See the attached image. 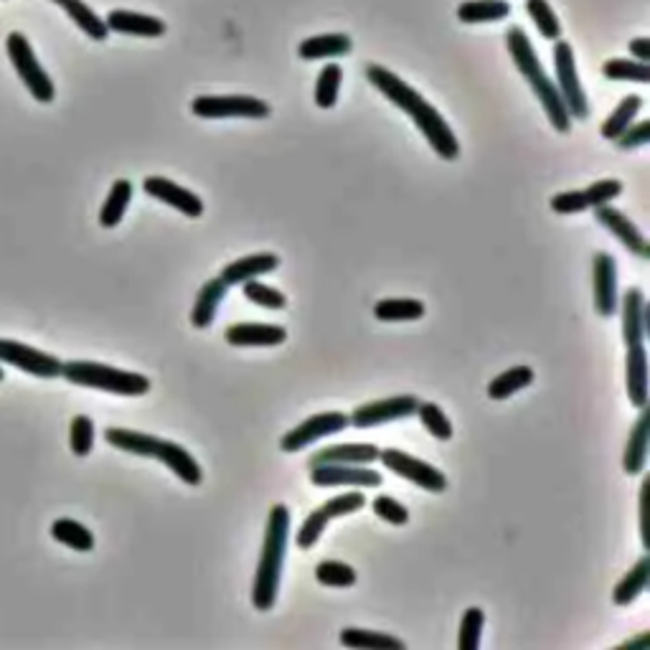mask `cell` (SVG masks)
I'll return each instance as SVG.
<instances>
[{
	"label": "cell",
	"instance_id": "1",
	"mask_svg": "<svg viewBox=\"0 0 650 650\" xmlns=\"http://www.w3.org/2000/svg\"><path fill=\"white\" fill-rule=\"evenodd\" d=\"M366 77H369V82L384 94L386 100L394 102L399 110H404L409 117H412L414 125H417L419 130H422V135L430 140V145L435 148V153L440 155V158L445 160L458 158L460 153L458 138L452 135L445 117H442L440 112H437L435 107L422 97V94L414 92L407 82H402L397 74L379 67V64H369V67H366Z\"/></svg>",
	"mask_w": 650,
	"mask_h": 650
},
{
	"label": "cell",
	"instance_id": "2",
	"mask_svg": "<svg viewBox=\"0 0 650 650\" xmlns=\"http://www.w3.org/2000/svg\"><path fill=\"white\" fill-rule=\"evenodd\" d=\"M287 531H290V511L287 506H275L267 518L265 544H262V557H259L257 577L252 587V602L257 610L267 612L277 600L280 590L282 564L287 557Z\"/></svg>",
	"mask_w": 650,
	"mask_h": 650
},
{
	"label": "cell",
	"instance_id": "3",
	"mask_svg": "<svg viewBox=\"0 0 650 650\" xmlns=\"http://www.w3.org/2000/svg\"><path fill=\"white\" fill-rule=\"evenodd\" d=\"M508 51H511L513 61H516L518 72L524 74L526 82L531 84V89L536 92L539 102L544 105L546 115H549L551 125L557 127L559 133H567L569 125H572V117H569L567 107L562 102V94H559L557 84H551V79L546 77L544 67H541L539 56H536L534 46H531L529 36H526L524 28L513 26L506 34Z\"/></svg>",
	"mask_w": 650,
	"mask_h": 650
},
{
	"label": "cell",
	"instance_id": "4",
	"mask_svg": "<svg viewBox=\"0 0 650 650\" xmlns=\"http://www.w3.org/2000/svg\"><path fill=\"white\" fill-rule=\"evenodd\" d=\"M105 440L110 442L112 447L122 452H130V455H143V458H155L163 465L173 470L183 483L188 485H199L204 480V473H201V465L188 455V450H183L178 442L171 440H160V437L145 435V432L135 430H120V427H110L105 432Z\"/></svg>",
	"mask_w": 650,
	"mask_h": 650
},
{
	"label": "cell",
	"instance_id": "5",
	"mask_svg": "<svg viewBox=\"0 0 650 650\" xmlns=\"http://www.w3.org/2000/svg\"><path fill=\"white\" fill-rule=\"evenodd\" d=\"M61 376L77 386L120 394V397H143L150 392V381L145 376L115 366L94 364V361H69L61 366Z\"/></svg>",
	"mask_w": 650,
	"mask_h": 650
},
{
	"label": "cell",
	"instance_id": "6",
	"mask_svg": "<svg viewBox=\"0 0 650 650\" xmlns=\"http://www.w3.org/2000/svg\"><path fill=\"white\" fill-rule=\"evenodd\" d=\"M6 49H8V56H11L13 69H16V74L21 77L23 87L34 94V100L41 102V105H49V102H54V97H56L54 82H51V77L44 72V67L39 64V59H36L34 49H31V44H28L26 36H23L21 31H13V34H8Z\"/></svg>",
	"mask_w": 650,
	"mask_h": 650
},
{
	"label": "cell",
	"instance_id": "7",
	"mask_svg": "<svg viewBox=\"0 0 650 650\" xmlns=\"http://www.w3.org/2000/svg\"><path fill=\"white\" fill-rule=\"evenodd\" d=\"M554 64H557V89L562 94V102L567 107L569 117L584 120V117L590 115V102H587V94H584L582 84H579L572 46L567 41H559L557 49H554Z\"/></svg>",
	"mask_w": 650,
	"mask_h": 650
},
{
	"label": "cell",
	"instance_id": "8",
	"mask_svg": "<svg viewBox=\"0 0 650 650\" xmlns=\"http://www.w3.org/2000/svg\"><path fill=\"white\" fill-rule=\"evenodd\" d=\"M193 115L206 120H221V117H262L270 115V105L247 94H229V97H196L191 105Z\"/></svg>",
	"mask_w": 650,
	"mask_h": 650
},
{
	"label": "cell",
	"instance_id": "9",
	"mask_svg": "<svg viewBox=\"0 0 650 650\" xmlns=\"http://www.w3.org/2000/svg\"><path fill=\"white\" fill-rule=\"evenodd\" d=\"M0 364H11L21 369L23 374L39 376V379H56V376H61L64 361L34 346H26V343L0 338Z\"/></svg>",
	"mask_w": 650,
	"mask_h": 650
},
{
	"label": "cell",
	"instance_id": "10",
	"mask_svg": "<svg viewBox=\"0 0 650 650\" xmlns=\"http://www.w3.org/2000/svg\"><path fill=\"white\" fill-rule=\"evenodd\" d=\"M379 460L386 465V470H392L397 473L399 478H407L409 483L419 485V488H425L430 493H442L447 491V478L440 473L437 468H432L430 463L425 460H417L412 455L402 450H381Z\"/></svg>",
	"mask_w": 650,
	"mask_h": 650
},
{
	"label": "cell",
	"instance_id": "11",
	"mask_svg": "<svg viewBox=\"0 0 650 650\" xmlns=\"http://www.w3.org/2000/svg\"><path fill=\"white\" fill-rule=\"evenodd\" d=\"M348 427V417L341 412H325L315 414V417L305 419L303 425H298L295 430L287 432L280 440V447L285 452H298L305 450L308 445H313L315 440L328 435H336V432H343Z\"/></svg>",
	"mask_w": 650,
	"mask_h": 650
},
{
	"label": "cell",
	"instance_id": "12",
	"mask_svg": "<svg viewBox=\"0 0 650 650\" xmlns=\"http://www.w3.org/2000/svg\"><path fill=\"white\" fill-rule=\"evenodd\" d=\"M417 404L419 399L412 397V394L381 399V402H371L356 409L348 422H351L353 427H359V430H369V427L386 425V422H394V419L412 417V414H417Z\"/></svg>",
	"mask_w": 650,
	"mask_h": 650
},
{
	"label": "cell",
	"instance_id": "13",
	"mask_svg": "<svg viewBox=\"0 0 650 650\" xmlns=\"http://www.w3.org/2000/svg\"><path fill=\"white\" fill-rule=\"evenodd\" d=\"M310 480L320 488L331 485H359V488H376L381 485V475L376 470L364 468V465L348 463H323L310 468Z\"/></svg>",
	"mask_w": 650,
	"mask_h": 650
},
{
	"label": "cell",
	"instance_id": "14",
	"mask_svg": "<svg viewBox=\"0 0 650 650\" xmlns=\"http://www.w3.org/2000/svg\"><path fill=\"white\" fill-rule=\"evenodd\" d=\"M143 188H145V193H148V196H153V199L163 201V204H168V206H173V209L181 211V214L193 216V219L204 214V201H201L199 196H196V193L186 191V188L178 186V183L168 181V178L150 176V178H145Z\"/></svg>",
	"mask_w": 650,
	"mask_h": 650
},
{
	"label": "cell",
	"instance_id": "15",
	"mask_svg": "<svg viewBox=\"0 0 650 650\" xmlns=\"http://www.w3.org/2000/svg\"><path fill=\"white\" fill-rule=\"evenodd\" d=\"M650 328V313L645 295L638 287H630L623 298V338L628 346H643Z\"/></svg>",
	"mask_w": 650,
	"mask_h": 650
},
{
	"label": "cell",
	"instance_id": "16",
	"mask_svg": "<svg viewBox=\"0 0 650 650\" xmlns=\"http://www.w3.org/2000/svg\"><path fill=\"white\" fill-rule=\"evenodd\" d=\"M597 221L605 226L607 232L615 234V237L620 239V242H623L633 254H638V257H648L650 254L648 242H645L643 234L635 229V224L628 219V216L620 214L617 209H612V206H597Z\"/></svg>",
	"mask_w": 650,
	"mask_h": 650
},
{
	"label": "cell",
	"instance_id": "17",
	"mask_svg": "<svg viewBox=\"0 0 650 650\" xmlns=\"http://www.w3.org/2000/svg\"><path fill=\"white\" fill-rule=\"evenodd\" d=\"M595 308L600 315H612L617 310V267L607 252L595 257Z\"/></svg>",
	"mask_w": 650,
	"mask_h": 650
},
{
	"label": "cell",
	"instance_id": "18",
	"mask_svg": "<svg viewBox=\"0 0 650 650\" xmlns=\"http://www.w3.org/2000/svg\"><path fill=\"white\" fill-rule=\"evenodd\" d=\"M285 338V328L267 323H237L226 331V343L232 346H280Z\"/></svg>",
	"mask_w": 650,
	"mask_h": 650
},
{
	"label": "cell",
	"instance_id": "19",
	"mask_svg": "<svg viewBox=\"0 0 650 650\" xmlns=\"http://www.w3.org/2000/svg\"><path fill=\"white\" fill-rule=\"evenodd\" d=\"M105 23L110 31H117V34L148 36V39H155V36L166 34V23L160 21V18L145 16V13L112 11L110 16H107Z\"/></svg>",
	"mask_w": 650,
	"mask_h": 650
},
{
	"label": "cell",
	"instance_id": "20",
	"mask_svg": "<svg viewBox=\"0 0 650 650\" xmlns=\"http://www.w3.org/2000/svg\"><path fill=\"white\" fill-rule=\"evenodd\" d=\"M277 267H280V257H275V254H249V257H242L237 262H232V265H226L219 277L226 285H239V282L275 272Z\"/></svg>",
	"mask_w": 650,
	"mask_h": 650
},
{
	"label": "cell",
	"instance_id": "21",
	"mask_svg": "<svg viewBox=\"0 0 650 650\" xmlns=\"http://www.w3.org/2000/svg\"><path fill=\"white\" fill-rule=\"evenodd\" d=\"M628 397L633 407H648V353L643 346H628Z\"/></svg>",
	"mask_w": 650,
	"mask_h": 650
},
{
	"label": "cell",
	"instance_id": "22",
	"mask_svg": "<svg viewBox=\"0 0 650 650\" xmlns=\"http://www.w3.org/2000/svg\"><path fill=\"white\" fill-rule=\"evenodd\" d=\"M379 447L374 445H331L318 450L310 458V468L323 463H348V465H371L379 460Z\"/></svg>",
	"mask_w": 650,
	"mask_h": 650
},
{
	"label": "cell",
	"instance_id": "23",
	"mask_svg": "<svg viewBox=\"0 0 650 650\" xmlns=\"http://www.w3.org/2000/svg\"><path fill=\"white\" fill-rule=\"evenodd\" d=\"M648 442H650V412L648 407H643L638 422H635L633 432L628 437V447H625V473L638 475L640 470L645 468V460H648Z\"/></svg>",
	"mask_w": 650,
	"mask_h": 650
},
{
	"label": "cell",
	"instance_id": "24",
	"mask_svg": "<svg viewBox=\"0 0 650 650\" xmlns=\"http://www.w3.org/2000/svg\"><path fill=\"white\" fill-rule=\"evenodd\" d=\"M226 290H229V285H226L221 277L209 280L204 287H201L196 305H193L191 310V323L196 325V328H209V325L214 323L216 310H219L221 300L226 298Z\"/></svg>",
	"mask_w": 650,
	"mask_h": 650
},
{
	"label": "cell",
	"instance_id": "25",
	"mask_svg": "<svg viewBox=\"0 0 650 650\" xmlns=\"http://www.w3.org/2000/svg\"><path fill=\"white\" fill-rule=\"evenodd\" d=\"M51 3H56L59 8H64V11H67V16L72 18L79 28H82L89 39L105 41L107 34H110L107 23L102 21V18L97 16V13H94L87 3H82V0H51Z\"/></svg>",
	"mask_w": 650,
	"mask_h": 650
},
{
	"label": "cell",
	"instance_id": "26",
	"mask_svg": "<svg viewBox=\"0 0 650 650\" xmlns=\"http://www.w3.org/2000/svg\"><path fill=\"white\" fill-rule=\"evenodd\" d=\"M648 579H650V559L643 557L623 579H620V582H617L615 592H612L615 605H630L635 597L643 595L645 587H648Z\"/></svg>",
	"mask_w": 650,
	"mask_h": 650
},
{
	"label": "cell",
	"instance_id": "27",
	"mask_svg": "<svg viewBox=\"0 0 650 650\" xmlns=\"http://www.w3.org/2000/svg\"><path fill=\"white\" fill-rule=\"evenodd\" d=\"M351 51V39L346 34H323L305 39L298 54L303 59H328V56H343Z\"/></svg>",
	"mask_w": 650,
	"mask_h": 650
},
{
	"label": "cell",
	"instance_id": "28",
	"mask_svg": "<svg viewBox=\"0 0 650 650\" xmlns=\"http://www.w3.org/2000/svg\"><path fill=\"white\" fill-rule=\"evenodd\" d=\"M511 13V6L506 0H468L460 3L458 18L463 23H488V21H503Z\"/></svg>",
	"mask_w": 650,
	"mask_h": 650
},
{
	"label": "cell",
	"instance_id": "29",
	"mask_svg": "<svg viewBox=\"0 0 650 650\" xmlns=\"http://www.w3.org/2000/svg\"><path fill=\"white\" fill-rule=\"evenodd\" d=\"M51 536H54L59 544L69 546L74 551H92L94 549V536L87 526H82L74 518H59L54 526H51Z\"/></svg>",
	"mask_w": 650,
	"mask_h": 650
},
{
	"label": "cell",
	"instance_id": "30",
	"mask_svg": "<svg viewBox=\"0 0 650 650\" xmlns=\"http://www.w3.org/2000/svg\"><path fill=\"white\" fill-rule=\"evenodd\" d=\"M130 199H133V183L125 181V178L115 181V186H112L110 196H107L105 206H102L100 211V224L105 226V229H112V226L120 224Z\"/></svg>",
	"mask_w": 650,
	"mask_h": 650
},
{
	"label": "cell",
	"instance_id": "31",
	"mask_svg": "<svg viewBox=\"0 0 650 650\" xmlns=\"http://www.w3.org/2000/svg\"><path fill=\"white\" fill-rule=\"evenodd\" d=\"M640 105H643V97H638V94H630V97H625V100L617 105V110L607 117L605 125H602V138L605 140L620 138V135H623L625 130L633 125V117L640 112Z\"/></svg>",
	"mask_w": 650,
	"mask_h": 650
},
{
	"label": "cell",
	"instance_id": "32",
	"mask_svg": "<svg viewBox=\"0 0 650 650\" xmlns=\"http://www.w3.org/2000/svg\"><path fill=\"white\" fill-rule=\"evenodd\" d=\"M531 381H534V371H531L529 366H516V369L503 371L501 376H496V379L491 381V386H488V397H491V399H508L511 394L526 389V386H529Z\"/></svg>",
	"mask_w": 650,
	"mask_h": 650
},
{
	"label": "cell",
	"instance_id": "33",
	"mask_svg": "<svg viewBox=\"0 0 650 650\" xmlns=\"http://www.w3.org/2000/svg\"><path fill=\"white\" fill-rule=\"evenodd\" d=\"M341 643L348 648H374V650H404V640L386 633H369V630L346 628L341 633Z\"/></svg>",
	"mask_w": 650,
	"mask_h": 650
},
{
	"label": "cell",
	"instance_id": "34",
	"mask_svg": "<svg viewBox=\"0 0 650 650\" xmlns=\"http://www.w3.org/2000/svg\"><path fill=\"white\" fill-rule=\"evenodd\" d=\"M374 315L379 320H417L425 315V305L419 303V300H409V298H392V300H381L376 303Z\"/></svg>",
	"mask_w": 650,
	"mask_h": 650
},
{
	"label": "cell",
	"instance_id": "35",
	"mask_svg": "<svg viewBox=\"0 0 650 650\" xmlns=\"http://www.w3.org/2000/svg\"><path fill=\"white\" fill-rule=\"evenodd\" d=\"M343 82V72L338 64H328V67L320 72L318 84H315V102L323 110H331L338 100V89H341Z\"/></svg>",
	"mask_w": 650,
	"mask_h": 650
},
{
	"label": "cell",
	"instance_id": "36",
	"mask_svg": "<svg viewBox=\"0 0 650 650\" xmlns=\"http://www.w3.org/2000/svg\"><path fill=\"white\" fill-rule=\"evenodd\" d=\"M526 13L534 18L539 34L549 41H559L562 36V26H559V18L554 16L551 6L546 0H526Z\"/></svg>",
	"mask_w": 650,
	"mask_h": 650
},
{
	"label": "cell",
	"instance_id": "37",
	"mask_svg": "<svg viewBox=\"0 0 650 650\" xmlns=\"http://www.w3.org/2000/svg\"><path fill=\"white\" fill-rule=\"evenodd\" d=\"M602 72H605L607 79H617V82H640V84H648L650 79V69L648 64H635V61H628V59H610L602 67Z\"/></svg>",
	"mask_w": 650,
	"mask_h": 650
},
{
	"label": "cell",
	"instance_id": "38",
	"mask_svg": "<svg viewBox=\"0 0 650 650\" xmlns=\"http://www.w3.org/2000/svg\"><path fill=\"white\" fill-rule=\"evenodd\" d=\"M417 414H419V419H422L425 430H430L432 437H437V440H450V437H452L450 419L445 417V412H442V409L437 407V404L419 402L417 404Z\"/></svg>",
	"mask_w": 650,
	"mask_h": 650
},
{
	"label": "cell",
	"instance_id": "39",
	"mask_svg": "<svg viewBox=\"0 0 650 650\" xmlns=\"http://www.w3.org/2000/svg\"><path fill=\"white\" fill-rule=\"evenodd\" d=\"M242 285H244V298L252 300V303H257V305H262V308L282 310L287 305V298L282 295L280 290H275V287H267L257 280H247V282H242Z\"/></svg>",
	"mask_w": 650,
	"mask_h": 650
},
{
	"label": "cell",
	"instance_id": "40",
	"mask_svg": "<svg viewBox=\"0 0 650 650\" xmlns=\"http://www.w3.org/2000/svg\"><path fill=\"white\" fill-rule=\"evenodd\" d=\"M485 625V612L480 607L465 610L463 623H460V650H475L480 645V630Z\"/></svg>",
	"mask_w": 650,
	"mask_h": 650
},
{
	"label": "cell",
	"instance_id": "41",
	"mask_svg": "<svg viewBox=\"0 0 650 650\" xmlns=\"http://www.w3.org/2000/svg\"><path fill=\"white\" fill-rule=\"evenodd\" d=\"M69 442H72V452L77 458H87L89 452H92L94 422L87 414H79V417L72 419V435H69Z\"/></svg>",
	"mask_w": 650,
	"mask_h": 650
},
{
	"label": "cell",
	"instance_id": "42",
	"mask_svg": "<svg viewBox=\"0 0 650 650\" xmlns=\"http://www.w3.org/2000/svg\"><path fill=\"white\" fill-rule=\"evenodd\" d=\"M315 577L325 587H351L356 582V572L343 562H320Z\"/></svg>",
	"mask_w": 650,
	"mask_h": 650
},
{
	"label": "cell",
	"instance_id": "43",
	"mask_svg": "<svg viewBox=\"0 0 650 650\" xmlns=\"http://www.w3.org/2000/svg\"><path fill=\"white\" fill-rule=\"evenodd\" d=\"M364 506H366V498L361 496V493H343V496H336V498H331L328 503H323V506H320L318 511L323 513V516L328 518V521H331V518L348 516V513L361 511Z\"/></svg>",
	"mask_w": 650,
	"mask_h": 650
},
{
	"label": "cell",
	"instance_id": "44",
	"mask_svg": "<svg viewBox=\"0 0 650 650\" xmlns=\"http://www.w3.org/2000/svg\"><path fill=\"white\" fill-rule=\"evenodd\" d=\"M374 513L379 518H384V521H389V524L394 526H404L409 521V511L402 506L399 501H394V498L389 496H379L374 501Z\"/></svg>",
	"mask_w": 650,
	"mask_h": 650
},
{
	"label": "cell",
	"instance_id": "45",
	"mask_svg": "<svg viewBox=\"0 0 650 650\" xmlns=\"http://www.w3.org/2000/svg\"><path fill=\"white\" fill-rule=\"evenodd\" d=\"M620 191H623V183L620 181H597L590 188H584L587 199H590V209H597V206H605L607 201L617 199Z\"/></svg>",
	"mask_w": 650,
	"mask_h": 650
},
{
	"label": "cell",
	"instance_id": "46",
	"mask_svg": "<svg viewBox=\"0 0 650 650\" xmlns=\"http://www.w3.org/2000/svg\"><path fill=\"white\" fill-rule=\"evenodd\" d=\"M650 138V122H640V125H630L620 138H617V145L623 150L640 148V145H648Z\"/></svg>",
	"mask_w": 650,
	"mask_h": 650
},
{
	"label": "cell",
	"instance_id": "47",
	"mask_svg": "<svg viewBox=\"0 0 650 650\" xmlns=\"http://www.w3.org/2000/svg\"><path fill=\"white\" fill-rule=\"evenodd\" d=\"M640 536L645 549H650V480L640 485Z\"/></svg>",
	"mask_w": 650,
	"mask_h": 650
},
{
	"label": "cell",
	"instance_id": "48",
	"mask_svg": "<svg viewBox=\"0 0 650 650\" xmlns=\"http://www.w3.org/2000/svg\"><path fill=\"white\" fill-rule=\"evenodd\" d=\"M630 54H633L635 59L643 61V64H648V59H650V41L648 39H635V41H630Z\"/></svg>",
	"mask_w": 650,
	"mask_h": 650
},
{
	"label": "cell",
	"instance_id": "49",
	"mask_svg": "<svg viewBox=\"0 0 650 650\" xmlns=\"http://www.w3.org/2000/svg\"><path fill=\"white\" fill-rule=\"evenodd\" d=\"M635 648H643L648 650L650 648V633H640L638 638L633 640H625L623 645H620V650H635Z\"/></svg>",
	"mask_w": 650,
	"mask_h": 650
},
{
	"label": "cell",
	"instance_id": "50",
	"mask_svg": "<svg viewBox=\"0 0 650 650\" xmlns=\"http://www.w3.org/2000/svg\"><path fill=\"white\" fill-rule=\"evenodd\" d=\"M0 381H3V369H0Z\"/></svg>",
	"mask_w": 650,
	"mask_h": 650
}]
</instances>
